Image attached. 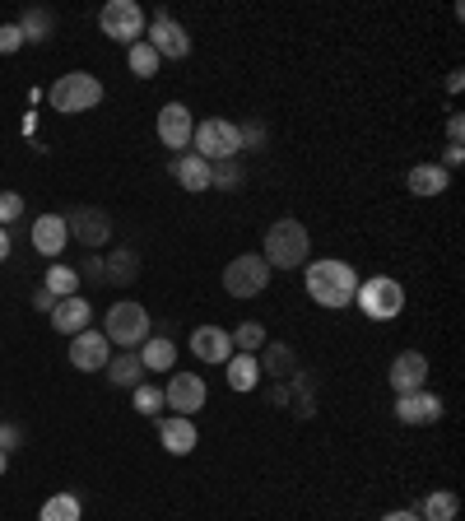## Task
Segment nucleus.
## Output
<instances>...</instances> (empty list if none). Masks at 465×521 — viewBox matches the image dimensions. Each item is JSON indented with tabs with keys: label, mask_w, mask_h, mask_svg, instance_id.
<instances>
[{
	"label": "nucleus",
	"mask_w": 465,
	"mask_h": 521,
	"mask_svg": "<svg viewBox=\"0 0 465 521\" xmlns=\"http://www.w3.org/2000/svg\"><path fill=\"white\" fill-rule=\"evenodd\" d=\"M307 298L317 303V308H349L354 294H359V270L349 266V261H335V256H321V261H307Z\"/></svg>",
	"instance_id": "1"
},
{
	"label": "nucleus",
	"mask_w": 465,
	"mask_h": 521,
	"mask_svg": "<svg viewBox=\"0 0 465 521\" xmlns=\"http://www.w3.org/2000/svg\"><path fill=\"white\" fill-rule=\"evenodd\" d=\"M307 256H312V238H307V228L298 219H275L266 228V247H261V261L270 270H298L307 266Z\"/></svg>",
	"instance_id": "2"
},
{
	"label": "nucleus",
	"mask_w": 465,
	"mask_h": 521,
	"mask_svg": "<svg viewBox=\"0 0 465 521\" xmlns=\"http://www.w3.org/2000/svg\"><path fill=\"white\" fill-rule=\"evenodd\" d=\"M47 103L56 112H66V117H80V112H93V107L103 103V80L89 75V70H70L61 80L47 89Z\"/></svg>",
	"instance_id": "3"
},
{
	"label": "nucleus",
	"mask_w": 465,
	"mask_h": 521,
	"mask_svg": "<svg viewBox=\"0 0 465 521\" xmlns=\"http://www.w3.org/2000/svg\"><path fill=\"white\" fill-rule=\"evenodd\" d=\"M191 154H200L205 163L238 159V154H242V131H238V121H224V117L196 121V135H191Z\"/></svg>",
	"instance_id": "4"
},
{
	"label": "nucleus",
	"mask_w": 465,
	"mask_h": 521,
	"mask_svg": "<svg viewBox=\"0 0 465 521\" xmlns=\"http://www.w3.org/2000/svg\"><path fill=\"white\" fill-rule=\"evenodd\" d=\"M149 312L135 303V298H121V303H112L107 308V321H103V335L107 345H121V349H140L149 340Z\"/></svg>",
	"instance_id": "5"
},
{
	"label": "nucleus",
	"mask_w": 465,
	"mask_h": 521,
	"mask_svg": "<svg viewBox=\"0 0 465 521\" xmlns=\"http://www.w3.org/2000/svg\"><path fill=\"white\" fill-rule=\"evenodd\" d=\"M354 303H359L363 317H372V321H396L400 312H405V289H400V280H391V275H372V280H359Z\"/></svg>",
	"instance_id": "6"
},
{
	"label": "nucleus",
	"mask_w": 465,
	"mask_h": 521,
	"mask_svg": "<svg viewBox=\"0 0 465 521\" xmlns=\"http://www.w3.org/2000/svg\"><path fill=\"white\" fill-rule=\"evenodd\" d=\"M98 28H103V38L121 42V47H135V42L145 38L149 19L135 0H107L103 14H98Z\"/></svg>",
	"instance_id": "7"
},
{
	"label": "nucleus",
	"mask_w": 465,
	"mask_h": 521,
	"mask_svg": "<svg viewBox=\"0 0 465 521\" xmlns=\"http://www.w3.org/2000/svg\"><path fill=\"white\" fill-rule=\"evenodd\" d=\"M266 284H270V266L261 261V252H242L224 266L228 298H256V294H266Z\"/></svg>",
	"instance_id": "8"
},
{
	"label": "nucleus",
	"mask_w": 465,
	"mask_h": 521,
	"mask_svg": "<svg viewBox=\"0 0 465 521\" xmlns=\"http://www.w3.org/2000/svg\"><path fill=\"white\" fill-rule=\"evenodd\" d=\"M145 42L159 52V61H186L191 56V33L177 24L173 14H154L145 28Z\"/></svg>",
	"instance_id": "9"
},
{
	"label": "nucleus",
	"mask_w": 465,
	"mask_h": 521,
	"mask_svg": "<svg viewBox=\"0 0 465 521\" xmlns=\"http://www.w3.org/2000/svg\"><path fill=\"white\" fill-rule=\"evenodd\" d=\"M205 396H210L205 377H200V373H182V368H177V373L168 377V387H163V405L177 410L182 419H191L196 410H205Z\"/></svg>",
	"instance_id": "10"
},
{
	"label": "nucleus",
	"mask_w": 465,
	"mask_h": 521,
	"mask_svg": "<svg viewBox=\"0 0 465 521\" xmlns=\"http://www.w3.org/2000/svg\"><path fill=\"white\" fill-rule=\"evenodd\" d=\"M66 359L75 363L80 373H103L107 359H112V345H107L103 331H80V335H70Z\"/></svg>",
	"instance_id": "11"
},
{
	"label": "nucleus",
	"mask_w": 465,
	"mask_h": 521,
	"mask_svg": "<svg viewBox=\"0 0 465 521\" xmlns=\"http://www.w3.org/2000/svg\"><path fill=\"white\" fill-rule=\"evenodd\" d=\"M191 135H196L191 107H186V103H163L159 107V140H163V149H191Z\"/></svg>",
	"instance_id": "12"
},
{
	"label": "nucleus",
	"mask_w": 465,
	"mask_h": 521,
	"mask_svg": "<svg viewBox=\"0 0 465 521\" xmlns=\"http://www.w3.org/2000/svg\"><path fill=\"white\" fill-rule=\"evenodd\" d=\"M391 391L396 396H410V391H424L428 387V359L419 354V349H405V354H396L391 359Z\"/></svg>",
	"instance_id": "13"
},
{
	"label": "nucleus",
	"mask_w": 465,
	"mask_h": 521,
	"mask_svg": "<svg viewBox=\"0 0 465 521\" xmlns=\"http://www.w3.org/2000/svg\"><path fill=\"white\" fill-rule=\"evenodd\" d=\"M28 242L38 256H61L70 242V228H66V214H38L33 228H28Z\"/></svg>",
	"instance_id": "14"
},
{
	"label": "nucleus",
	"mask_w": 465,
	"mask_h": 521,
	"mask_svg": "<svg viewBox=\"0 0 465 521\" xmlns=\"http://www.w3.org/2000/svg\"><path fill=\"white\" fill-rule=\"evenodd\" d=\"M66 228H70V238L84 242V247H103V242L112 238V219H107L103 210H93V205H84V210H70L66 214Z\"/></svg>",
	"instance_id": "15"
},
{
	"label": "nucleus",
	"mask_w": 465,
	"mask_h": 521,
	"mask_svg": "<svg viewBox=\"0 0 465 521\" xmlns=\"http://www.w3.org/2000/svg\"><path fill=\"white\" fill-rule=\"evenodd\" d=\"M396 419L410 428H424V424H438L442 419V396L433 391H410V396H396Z\"/></svg>",
	"instance_id": "16"
},
{
	"label": "nucleus",
	"mask_w": 465,
	"mask_h": 521,
	"mask_svg": "<svg viewBox=\"0 0 465 521\" xmlns=\"http://www.w3.org/2000/svg\"><path fill=\"white\" fill-rule=\"evenodd\" d=\"M191 354H196L200 363H228L233 359V335L224 331V326H196L191 331Z\"/></svg>",
	"instance_id": "17"
},
{
	"label": "nucleus",
	"mask_w": 465,
	"mask_h": 521,
	"mask_svg": "<svg viewBox=\"0 0 465 521\" xmlns=\"http://www.w3.org/2000/svg\"><path fill=\"white\" fill-rule=\"evenodd\" d=\"M159 442H163V452L168 456H191L196 452V442H200V433H196L191 419L168 415V419H159Z\"/></svg>",
	"instance_id": "18"
},
{
	"label": "nucleus",
	"mask_w": 465,
	"mask_h": 521,
	"mask_svg": "<svg viewBox=\"0 0 465 521\" xmlns=\"http://www.w3.org/2000/svg\"><path fill=\"white\" fill-rule=\"evenodd\" d=\"M89 321H93V303L89 298H56V308H52V326L61 335H80L89 331Z\"/></svg>",
	"instance_id": "19"
},
{
	"label": "nucleus",
	"mask_w": 465,
	"mask_h": 521,
	"mask_svg": "<svg viewBox=\"0 0 465 521\" xmlns=\"http://www.w3.org/2000/svg\"><path fill=\"white\" fill-rule=\"evenodd\" d=\"M173 177H177V187L191 191V196H200V191H210V163L200 159V154H177L173 159Z\"/></svg>",
	"instance_id": "20"
},
{
	"label": "nucleus",
	"mask_w": 465,
	"mask_h": 521,
	"mask_svg": "<svg viewBox=\"0 0 465 521\" xmlns=\"http://www.w3.org/2000/svg\"><path fill=\"white\" fill-rule=\"evenodd\" d=\"M103 373H107V382H112V387L135 391L140 382H145V363H140V354H135V349H121V354H112V359H107Z\"/></svg>",
	"instance_id": "21"
},
{
	"label": "nucleus",
	"mask_w": 465,
	"mask_h": 521,
	"mask_svg": "<svg viewBox=\"0 0 465 521\" xmlns=\"http://www.w3.org/2000/svg\"><path fill=\"white\" fill-rule=\"evenodd\" d=\"M135 354H140V363H145V373H173L177 368V345L168 340V335H149Z\"/></svg>",
	"instance_id": "22"
},
{
	"label": "nucleus",
	"mask_w": 465,
	"mask_h": 521,
	"mask_svg": "<svg viewBox=\"0 0 465 521\" xmlns=\"http://www.w3.org/2000/svg\"><path fill=\"white\" fill-rule=\"evenodd\" d=\"M405 187H410L414 196H442V191L452 187V173H447V168H438V163H419V168H410Z\"/></svg>",
	"instance_id": "23"
},
{
	"label": "nucleus",
	"mask_w": 465,
	"mask_h": 521,
	"mask_svg": "<svg viewBox=\"0 0 465 521\" xmlns=\"http://www.w3.org/2000/svg\"><path fill=\"white\" fill-rule=\"evenodd\" d=\"M42 289H47L52 298H75L80 294V270L66 266V261H52L47 275H42Z\"/></svg>",
	"instance_id": "24"
},
{
	"label": "nucleus",
	"mask_w": 465,
	"mask_h": 521,
	"mask_svg": "<svg viewBox=\"0 0 465 521\" xmlns=\"http://www.w3.org/2000/svg\"><path fill=\"white\" fill-rule=\"evenodd\" d=\"M228 387L233 391L261 387V359H256V354H233V359H228Z\"/></svg>",
	"instance_id": "25"
},
{
	"label": "nucleus",
	"mask_w": 465,
	"mask_h": 521,
	"mask_svg": "<svg viewBox=\"0 0 465 521\" xmlns=\"http://www.w3.org/2000/svg\"><path fill=\"white\" fill-rule=\"evenodd\" d=\"M126 66H131V75H140V80H154L163 61H159V52H154V47L140 38L135 47H126Z\"/></svg>",
	"instance_id": "26"
},
{
	"label": "nucleus",
	"mask_w": 465,
	"mask_h": 521,
	"mask_svg": "<svg viewBox=\"0 0 465 521\" xmlns=\"http://www.w3.org/2000/svg\"><path fill=\"white\" fill-rule=\"evenodd\" d=\"M456 512H461V498L447 494V489H438V494H428L419 503V517L424 521H456Z\"/></svg>",
	"instance_id": "27"
},
{
	"label": "nucleus",
	"mask_w": 465,
	"mask_h": 521,
	"mask_svg": "<svg viewBox=\"0 0 465 521\" xmlns=\"http://www.w3.org/2000/svg\"><path fill=\"white\" fill-rule=\"evenodd\" d=\"M80 517H84V508L75 494H52L38 512V521H80Z\"/></svg>",
	"instance_id": "28"
},
{
	"label": "nucleus",
	"mask_w": 465,
	"mask_h": 521,
	"mask_svg": "<svg viewBox=\"0 0 465 521\" xmlns=\"http://www.w3.org/2000/svg\"><path fill=\"white\" fill-rule=\"evenodd\" d=\"M233 335V354H256V349L266 345V326L261 321H242L238 331H228Z\"/></svg>",
	"instance_id": "29"
},
{
	"label": "nucleus",
	"mask_w": 465,
	"mask_h": 521,
	"mask_svg": "<svg viewBox=\"0 0 465 521\" xmlns=\"http://www.w3.org/2000/svg\"><path fill=\"white\" fill-rule=\"evenodd\" d=\"M242 159H224V163H210V187L219 191H238L242 187Z\"/></svg>",
	"instance_id": "30"
},
{
	"label": "nucleus",
	"mask_w": 465,
	"mask_h": 521,
	"mask_svg": "<svg viewBox=\"0 0 465 521\" xmlns=\"http://www.w3.org/2000/svg\"><path fill=\"white\" fill-rule=\"evenodd\" d=\"M19 33H24V42H47V38H52V14H47V10H28L24 19H19Z\"/></svg>",
	"instance_id": "31"
},
{
	"label": "nucleus",
	"mask_w": 465,
	"mask_h": 521,
	"mask_svg": "<svg viewBox=\"0 0 465 521\" xmlns=\"http://www.w3.org/2000/svg\"><path fill=\"white\" fill-rule=\"evenodd\" d=\"M98 266H103V280L107 284H126L135 275V256L131 252H117L112 261H98Z\"/></svg>",
	"instance_id": "32"
},
{
	"label": "nucleus",
	"mask_w": 465,
	"mask_h": 521,
	"mask_svg": "<svg viewBox=\"0 0 465 521\" xmlns=\"http://www.w3.org/2000/svg\"><path fill=\"white\" fill-rule=\"evenodd\" d=\"M131 396H135V410L140 415H159L163 410V387H154V382H140Z\"/></svg>",
	"instance_id": "33"
},
{
	"label": "nucleus",
	"mask_w": 465,
	"mask_h": 521,
	"mask_svg": "<svg viewBox=\"0 0 465 521\" xmlns=\"http://www.w3.org/2000/svg\"><path fill=\"white\" fill-rule=\"evenodd\" d=\"M284 368H293V354H289V349H284V345H275V349H270V354H266V363H261V373L289 377V373H284Z\"/></svg>",
	"instance_id": "34"
},
{
	"label": "nucleus",
	"mask_w": 465,
	"mask_h": 521,
	"mask_svg": "<svg viewBox=\"0 0 465 521\" xmlns=\"http://www.w3.org/2000/svg\"><path fill=\"white\" fill-rule=\"evenodd\" d=\"M19 214H24V201H19L14 191H0V228H5V224H19Z\"/></svg>",
	"instance_id": "35"
},
{
	"label": "nucleus",
	"mask_w": 465,
	"mask_h": 521,
	"mask_svg": "<svg viewBox=\"0 0 465 521\" xmlns=\"http://www.w3.org/2000/svg\"><path fill=\"white\" fill-rule=\"evenodd\" d=\"M24 47V33H19V24H0V56H14Z\"/></svg>",
	"instance_id": "36"
},
{
	"label": "nucleus",
	"mask_w": 465,
	"mask_h": 521,
	"mask_svg": "<svg viewBox=\"0 0 465 521\" xmlns=\"http://www.w3.org/2000/svg\"><path fill=\"white\" fill-rule=\"evenodd\" d=\"M242 131V149H261L266 145V126L261 121H247V126H238Z\"/></svg>",
	"instance_id": "37"
},
{
	"label": "nucleus",
	"mask_w": 465,
	"mask_h": 521,
	"mask_svg": "<svg viewBox=\"0 0 465 521\" xmlns=\"http://www.w3.org/2000/svg\"><path fill=\"white\" fill-rule=\"evenodd\" d=\"M19 447H24V433L14 424H0V452L10 456V452H19Z\"/></svg>",
	"instance_id": "38"
},
{
	"label": "nucleus",
	"mask_w": 465,
	"mask_h": 521,
	"mask_svg": "<svg viewBox=\"0 0 465 521\" xmlns=\"http://www.w3.org/2000/svg\"><path fill=\"white\" fill-rule=\"evenodd\" d=\"M461 159H465V145H447V149H442L438 168H447V173H452V168H461Z\"/></svg>",
	"instance_id": "39"
},
{
	"label": "nucleus",
	"mask_w": 465,
	"mask_h": 521,
	"mask_svg": "<svg viewBox=\"0 0 465 521\" xmlns=\"http://www.w3.org/2000/svg\"><path fill=\"white\" fill-rule=\"evenodd\" d=\"M461 135H465V117H461V112H452V117H447V140L461 145Z\"/></svg>",
	"instance_id": "40"
},
{
	"label": "nucleus",
	"mask_w": 465,
	"mask_h": 521,
	"mask_svg": "<svg viewBox=\"0 0 465 521\" xmlns=\"http://www.w3.org/2000/svg\"><path fill=\"white\" fill-rule=\"evenodd\" d=\"M33 308H38V312H47V317H52V308H56V298L47 294L42 284H38V289H33Z\"/></svg>",
	"instance_id": "41"
},
{
	"label": "nucleus",
	"mask_w": 465,
	"mask_h": 521,
	"mask_svg": "<svg viewBox=\"0 0 465 521\" xmlns=\"http://www.w3.org/2000/svg\"><path fill=\"white\" fill-rule=\"evenodd\" d=\"M447 89H452V94H461V89H465V70H452V75H447Z\"/></svg>",
	"instance_id": "42"
},
{
	"label": "nucleus",
	"mask_w": 465,
	"mask_h": 521,
	"mask_svg": "<svg viewBox=\"0 0 465 521\" xmlns=\"http://www.w3.org/2000/svg\"><path fill=\"white\" fill-rule=\"evenodd\" d=\"M10 261V228H0V266Z\"/></svg>",
	"instance_id": "43"
},
{
	"label": "nucleus",
	"mask_w": 465,
	"mask_h": 521,
	"mask_svg": "<svg viewBox=\"0 0 465 521\" xmlns=\"http://www.w3.org/2000/svg\"><path fill=\"white\" fill-rule=\"evenodd\" d=\"M382 521H424V517H419V512H405V508H400V512H386Z\"/></svg>",
	"instance_id": "44"
},
{
	"label": "nucleus",
	"mask_w": 465,
	"mask_h": 521,
	"mask_svg": "<svg viewBox=\"0 0 465 521\" xmlns=\"http://www.w3.org/2000/svg\"><path fill=\"white\" fill-rule=\"evenodd\" d=\"M5 466H10V456H5V452H0V475H5Z\"/></svg>",
	"instance_id": "45"
}]
</instances>
